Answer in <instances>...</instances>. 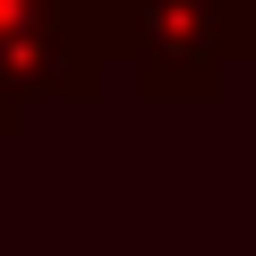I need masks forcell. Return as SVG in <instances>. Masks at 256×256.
Returning a JSON list of instances; mask_svg holds the SVG:
<instances>
[{"instance_id":"6da1fadb","label":"cell","mask_w":256,"mask_h":256,"mask_svg":"<svg viewBox=\"0 0 256 256\" xmlns=\"http://www.w3.org/2000/svg\"><path fill=\"white\" fill-rule=\"evenodd\" d=\"M256 43V0H128V60L154 94H205Z\"/></svg>"}]
</instances>
